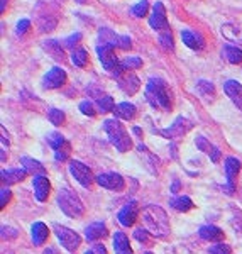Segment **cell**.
Here are the masks:
<instances>
[{"mask_svg": "<svg viewBox=\"0 0 242 254\" xmlns=\"http://www.w3.org/2000/svg\"><path fill=\"white\" fill-rule=\"evenodd\" d=\"M142 220L144 225L158 237H165L170 234V220H168L166 212L158 205H149L142 212Z\"/></svg>", "mask_w": 242, "mask_h": 254, "instance_id": "cell-1", "label": "cell"}, {"mask_svg": "<svg viewBox=\"0 0 242 254\" xmlns=\"http://www.w3.org/2000/svg\"><path fill=\"white\" fill-rule=\"evenodd\" d=\"M146 97L153 107H161L165 110L171 109L170 93H168L166 81L161 78H151L146 87Z\"/></svg>", "mask_w": 242, "mask_h": 254, "instance_id": "cell-2", "label": "cell"}, {"mask_svg": "<svg viewBox=\"0 0 242 254\" xmlns=\"http://www.w3.org/2000/svg\"><path fill=\"white\" fill-rule=\"evenodd\" d=\"M104 129H105L107 136H109V139H110V142H112V144L116 146L121 153H125V151L130 149L132 142H130L129 134H127L125 127L122 126L117 119H107V121L104 122Z\"/></svg>", "mask_w": 242, "mask_h": 254, "instance_id": "cell-3", "label": "cell"}, {"mask_svg": "<svg viewBox=\"0 0 242 254\" xmlns=\"http://www.w3.org/2000/svg\"><path fill=\"white\" fill-rule=\"evenodd\" d=\"M58 205L68 217H80L83 214V205L80 198L68 188H63L58 193Z\"/></svg>", "mask_w": 242, "mask_h": 254, "instance_id": "cell-4", "label": "cell"}, {"mask_svg": "<svg viewBox=\"0 0 242 254\" xmlns=\"http://www.w3.org/2000/svg\"><path fill=\"white\" fill-rule=\"evenodd\" d=\"M97 55H98V58H100L102 66H104L107 71H110L116 76H121V73L124 71V69H122L121 61L117 60L112 46H109V44H100V46H97Z\"/></svg>", "mask_w": 242, "mask_h": 254, "instance_id": "cell-5", "label": "cell"}, {"mask_svg": "<svg viewBox=\"0 0 242 254\" xmlns=\"http://www.w3.org/2000/svg\"><path fill=\"white\" fill-rule=\"evenodd\" d=\"M53 229H55V234L58 236L60 243L64 249H68V251L73 253L80 248L81 237L78 236L75 231H71V229H68V227H63V225H58V224H56Z\"/></svg>", "mask_w": 242, "mask_h": 254, "instance_id": "cell-6", "label": "cell"}, {"mask_svg": "<svg viewBox=\"0 0 242 254\" xmlns=\"http://www.w3.org/2000/svg\"><path fill=\"white\" fill-rule=\"evenodd\" d=\"M149 26L153 27L154 31L165 32L170 31V26H168V19H166V9L161 2H156L153 7V14L149 17Z\"/></svg>", "mask_w": 242, "mask_h": 254, "instance_id": "cell-7", "label": "cell"}, {"mask_svg": "<svg viewBox=\"0 0 242 254\" xmlns=\"http://www.w3.org/2000/svg\"><path fill=\"white\" fill-rule=\"evenodd\" d=\"M69 173L75 176V180L80 183L81 187H90V185H92V182H93L92 171H90V168L85 166L83 163L73 159V161L69 163Z\"/></svg>", "mask_w": 242, "mask_h": 254, "instance_id": "cell-8", "label": "cell"}, {"mask_svg": "<svg viewBox=\"0 0 242 254\" xmlns=\"http://www.w3.org/2000/svg\"><path fill=\"white\" fill-rule=\"evenodd\" d=\"M64 83H66V73L61 68H51L43 78V87L49 90L60 88Z\"/></svg>", "mask_w": 242, "mask_h": 254, "instance_id": "cell-9", "label": "cell"}, {"mask_svg": "<svg viewBox=\"0 0 242 254\" xmlns=\"http://www.w3.org/2000/svg\"><path fill=\"white\" fill-rule=\"evenodd\" d=\"M97 183L104 188H109V190H116V191H121L124 190L125 187V182L121 175L117 173H104V175H98L97 176Z\"/></svg>", "mask_w": 242, "mask_h": 254, "instance_id": "cell-10", "label": "cell"}, {"mask_svg": "<svg viewBox=\"0 0 242 254\" xmlns=\"http://www.w3.org/2000/svg\"><path fill=\"white\" fill-rule=\"evenodd\" d=\"M137 214H139V205H137V202L132 200V202H129L121 212H119V222L122 225H125V227H129V225H132L137 220Z\"/></svg>", "mask_w": 242, "mask_h": 254, "instance_id": "cell-11", "label": "cell"}, {"mask_svg": "<svg viewBox=\"0 0 242 254\" xmlns=\"http://www.w3.org/2000/svg\"><path fill=\"white\" fill-rule=\"evenodd\" d=\"M32 187H34L36 198H38L39 202H46L49 190H51V185H49V180L46 178V176L44 175L34 176V180H32Z\"/></svg>", "mask_w": 242, "mask_h": 254, "instance_id": "cell-12", "label": "cell"}, {"mask_svg": "<svg viewBox=\"0 0 242 254\" xmlns=\"http://www.w3.org/2000/svg\"><path fill=\"white\" fill-rule=\"evenodd\" d=\"M224 90L227 97L242 110V85L237 80H227L224 83Z\"/></svg>", "mask_w": 242, "mask_h": 254, "instance_id": "cell-13", "label": "cell"}, {"mask_svg": "<svg viewBox=\"0 0 242 254\" xmlns=\"http://www.w3.org/2000/svg\"><path fill=\"white\" fill-rule=\"evenodd\" d=\"M119 87H121L122 92L127 93V95H134L139 90V87H141V83H139V78L136 75L129 73V75H124L119 78Z\"/></svg>", "mask_w": 242, "mask_h": 254, "instance_id": "cell-14", "label": "cell"}, {"mask_svg": "<svg viewBox=\"0 0 242 254\" xmlns=\"http://www.w3.org/2000/svg\"><path fill=\"white\" fill-rule=\"evenodd\" d=\"M239 170H241V163L237 161L236 158H229L227 161H225V175H227V190L234 191V182H236L237 175H239Z\"/></svg>", "mask_w": 242, "mask_h": 254, "instance_id": "cell-15", "label": "cell"}, {"mask_svg": "<svg viewBox=\"0 0 242 254\" xmlns=\"http://www.w3.org/2000/svg\"><path fill=\"white\" fill-rule=\"evenodd\" d=\"M191 129V122H188L186 119L180 117L175 121V124L170 127L168 130H163V136L166 137H176V136H182V134H184L186 130Z\"/></svg>", "mask_w": 242, "mask_h": 254, "instance_id": "cell-16", "label": "cell"}, {"mask_svg": "<svg viewBox=\"0 0 242 254\" xmlns=\"http://www.w3.org/2000/svg\"><path fill=\"white\" fill-rule=\"evenodd\" d=\"M27 171L24 168H12V170H2V182L7 183V185H14V183H19L26 178Z\"/></svg>", "mask_w": 242, "mask_h": 254, "instance_id": "cell-17", "label": "cell"}, {"mask_svg": "<svg viewBox=\"0 0 242 254\" xmlns=\"http://www.w3.org/2000/svg\"><path fill=\"white\" fill-rule=\"evenodd\" d=\"M182 39H183V43L191 49H203L205 46V41L202 36H200L198 32L190 31V29L182 31Z\"/></svg>", "mask_w": 242, "mask_h": 254, "instance_id": "cell-18", "label": "cell"}, {"mask_svg": "<svg viewBox=\"0 0 242 254\" xmlns=\"http://www.w3.org/2000/svg\"><path fill=\"white\" fill-rule=\"evenodd\" d=\"M107 234H109V231H107L104 222H93L85 229V237H87V241L102 239V237H105Z\"/></svg>", "mask_w": 242, "mask_h": 254, "instance_id": "cell-19", "label": "cell"}, {"mask_svg": "<svg viewBox=\"0 0 242 254\" xmlns=\"http://www.w3.org/2000/svg\"><path fill=\"white\" fill-rule=\"evenodd\" d=\"M31 234H32V243H34V246H43L44 243H46L49 231H48L46 224L36 222L31 229Z\"/></svg>", "mask_w": 242, "mask_h": 254, "instance_id": "cell-20", "label": "cell"}, {"mask_svg": "<svg viewBox=\"0 0 242 254\" xmlns=\"http://www.w3.org/2000/svg\"><path fill=\"white\" fill-rule=\"evenodd\" d=\"M200 237L205 241H212V243H219L224 239V232L222 229L215 227V225H203L200 229Z\"/></svg>", "mask_w": 242, "mask_h": 254, "instance_id": "cell-21", "label": "cell"}, {"mask_svg": "<svg viewBox=\"0 0 242 254\" xmlns=\"http://www.w3.org/2000/svg\"><path fill=\"white\" fill-rule=\"evenodd\" d=\"M114 248H116V254H132L129 239L124 232H116L114 234Z\"/></svg>", "mask_w": 242, "mask_h": 254, "instance_id": "cell-22", "label": "cell"}, {"mask_svg": "<svg viewBox=\"0 0 242 254\" xmlns=\"http://www.w3.org/2000/svg\"><path fill=\"white\" fill-rule=\"evenodd\" d=\"M114 114H116V117H119V119L130 121V119L136 117V107H134L132 104H129V102H122V104L116 105V109H114Z\"/></svg>", "mask_w": 242, "mask_h": 254, "instance_id": "cell-23", "label": "cell"}, {"mask_svg": "<svg viewBox=\"0 0 242 254\" xmlns=\"http://www.w3.org/2000/svg\"><path fill=\"white\" fill-rule=\"evenodd\" d=\"M170 205L178 212H188L190 208H193V202H191L188 196L180 195V196H173V198L170 200Z\"/></svg>", "mask_w": 242, "mask_h": 254, "instance_id": "cell-24", "label": "cell"}, {"mask_svg": "<svg viewBox=\"0 0 242 254\" xmlns=\"http://www.w3.org/2000/svg\"><path fill=\"white\" fill-rule=\"evenodd\" d=\"M20 163H22V168L27 171V173H32L36 176L44 175V166L41 165L39 161H36V159H31V158L24 156L22 159H20Z\"/></svg>", "mask_w": 242, "mask_h": 254, "instance_id": "cell-25", "label": "cell"}, {"mask_svg": "<svg viewBox=\"0 0 242 254\" xmlns=\"http://www.w3.org/2000/svg\"><path fill=\"white\" fill-rule=\"evenodd\" d=\"M224 55H225V58H227L229 63H232V64L242 63V49H239L237 46H225Z\"/></svg>", "mask_w": 242, "mask_h": 254, "instance_id": "cell-26", "label": "cell"}, {"mask_svg": "<svg viewBox=\"0 0 242 254\" xmlns=\"http://www.w3.org/2000/svg\"><path fill=\"white\" fill-rule=\"evenodd\" d=\"M71 61H73V64H75V66L85 68V66H87V61H88V53L85 51V49L78 48V49H75V51L71 53Z\"/></svg>", "mask_w": 242, "mask_h": 254, "instance_id": "cell-27", "label": "cell"}, {"mask_svg": "<svg viewBox=\"0 0 242 254\" xmlns=\"http://www.w3.org/2000/svg\"><path fill=\"white\" fill-rule=\"evenodd\" d=\"M48 142H49V146L53 147L55 151H60L61 147H64L68 144V141L64 139L61 134H58V132H53V134H49L48 136Z\"/></svg>", "mask_w": 242, "mask_h": 254, "instance_id": "cell-28", "label": "cell"}, {"mask_svg": "<svg viewBox=\"0 0 242 254\" xmlns=\"http://www.w3.org/2000/svg\"><path fill=\"white\" fill-rule=\"evenodd\" d=\"M222 34L229 41H242V32L237 29V27L231 26V24H225V26H222Z\"/></svg>", "mask_w": 242, "mask_h": 254, "instance_id": "cell-29", "label": "cell"}, {"mask_svg": "<svg viewBox=\"0 0 242 254\" xmlns=\"http://www.w3.org/2000/svg\"><path fill=\"white\" fill-rule=\"evenodd\" d=\"M97 105L100 109V112H114L116 105H114V98L109 97V95H104L97 100Z\"/></svg>", "mask_w": 242, "mask_h": 254, "instance_id": "cell-30", "label": "cell"}, {"mask_svg": "<svg viewBox=\"0 0 242 254\" xmlns=\"http://www.w3.org/2000/svg\"><path fill=\"white\" fill-rule=\"evenodd\" d=\"M122 69H137L142 66V60L137 56H127L124 61H121Z\"/></svg>", "mask_w": 242, "mask_h": 254, "instance_id": "cell-31", "label": "cell"}, {"mask_svg": "<svg viewBox=\"0 0 242 254\" xmlns=\"http://www.w3.org/2000/svg\"><path fill=\"white\" fill-rule=\"evenodd\" d=\"M48 117L55 126H61L64 122V112H63V110H60V109H51V110H49V114H48Z\"/></svg>", "mask_w": 242, "mask_h": 254, "instance_id": "cell-32", "label": "cell"}, {"mask_svg": "<svg viewBox=\"0 0 242 254\" xmlns=\"http://www.w3.org/2000/svg\"><path fill=\"white\" fill-rule=\"evenodd\" d=\"M147 10H149V3H147V0H141V2L132 7V14L139 19L147 15Z\"/></svg>", "mask_w": 242, "mask_h": 254, "instance_id": "cell-33", "label": "cell"}, {"mask_svg": "<svg viewBox=\"0 0 242 254\" xmlns=\"http://www.w3.org/2000/svg\"><path fill=\"white\" fill-rule=\"evenodd\" d=\"M159 43L165 49H173V38H171V32L165 31L159 34Z\"/></svg>", "mask_w": 242, "mask_h": 254, "instance_id": "cell-34", "label": "cell"}, {"mask_svg": "<svg viewBox=\"0 0 242 254\" xmlns=\"http://www.w3.org/2000/svg\"><path fill=\"white\" fill-rule=\"evenodd\" d=\"M80 110L85 114V116H88V117H93L95 116V110H93V105H92V102H81L80 104Z\"/></svg>", "mask_w": 242, "mask_h": 254, "instance_id": "cell-35", "label": "cell"}, {"mask_svg": "<svg viewBox=\"0 0 242 254\" xmlns=\"http://www.w3.org/2000/svg\"><path fill=\"white\" fill-rule=\"evenodd\" d=\"M210 254H231V248L227 244H215L210 248Z\"/></svg>", "mask_w": 242, "mask_h": 254, "instance_id": "cell-36", "label": "cell"}, {"mask_svg": "<svg viewBox=\"0 0 242 254\" xmlns=\"http://www.w3.org/2000/svg\"><path fill=\"white\" fill-rule=\"evenodd\" d=\"M198 90L202 93H205V95H213V85L212 83H208V81H198Z\"/></svg>", "mask_w": 242, "mask_h": 254, "instance_id": "cell-37", "label": "cell"}, {"mask_svg": "<svg viewBox=\"0 0 242 254\" xmlns=\"http://www.w3.org/2000/svg\"><path fill=\"white\" fill-rule=\"evenodd\" d=\"M44 46H46V49H51V51H56V55H58V58H63V49H61V46L58 43H56V41H48L46 44H44Z\"/></svg>", "mask_w": 242, "mask_h": 254, "instance_id": "cell-38", "label": "cell"}, {"mask_svg": "<svg viewBox=\"0 0 242 254\" xmlns=\"http://www.w3.org/2000/svg\"><path fill=\"white\" fill-rule=\"evenodd\" d=\"M29 27H31V20H27V19L19 20L17 22V34H26Z\"/></svg>", "mask_w": 242, "mask_h": 254, "instance_id": "cell-39", "label": "cell"}, {"mask_svg": "<svg viewBox=\"0 0 242 254\" xmlns=\"http://www.w3.org/2000/svg\"><path fill=\"white\" fill-rule=\"evenodd\" d=\"M196 146H198L202 151H207V153H210V151L213 149V147H212V146L207 142V139L202 137V136H200V137H196Z\"/></svg>", "mask_w": 242, "mask_h": 254, "instance_id": "cell-40", "label": "cell"}, {"mask_svg": "<svg viewBox=\"0 0 242 254\" xmlns=\"http://www.w3.org/2000/svg\"><path fill=\"white\" fill-rule=\"evenodd\" d=\"M134 237H136L139 243H147V241H149L147 232L144 231V229H136V231H134Z\"/></svg>", "mask_w": 242, "mask_h": 254, "instance_id": "cell-41", "label": "cell"}, {"mask_svg": "<svg viewBox=\"0 0 242 254\" xmlns=\"http://www.w3.org/2000/svg\"><path fill=\"white\" fill-rule=\"evenodd\" d=\"M81 39V34L80 32H76V34H73V36H69L68 39H64V46H68V48H73L75 44H78V41Z\"/></svg>", "mask_w": 242, "mask_h": 254, "instance_id": "cell-42", "label": "cell"}, {"mask_svg": "<svg viewBox=\"0 0 242 254\" xmlns=\"http://www.w3.org/2000/svg\"><path fill=\"white\" fill-rule=\"evenodd\" d=\"M0 205L2 207H5L7 205V202L10 200V190H7V188H2V191H0Z\"/></svg>", "mask_w": 242, "mask_h": 254, "instance_id": "cell-43", "label": "cell"}, {"mask_svg": "<svg viewBox=\"0 0 242 254\" xmlns=\"http://www.w3.org/2000/svg\"><path fill=\"white\" fill-rule=\"evenodd\" d=\"M130 38H127V36H121V44H119V48L121 49H130Z\"/></svg>", "mask_w": 242, "mask_h": 254, "instance_id": "cell-44", "label": "cell"}, {"mask_svg": "<svg viewBox=\"0 0 242 254\" xmlns=\"http://www.w3.org/2000/svg\"><path fill=\"white\" fill-rule=\"evenodd\" d=\"M210 158H212L213 163L219 161V159H220V149H219V147H213V149L210 151Z\"/></svg>", "mask_w": 242, "mask_h": 254, "instance_id": "cell-45", "label": "cell"}, {"mask_svg": "<svg viewBox=\"0 0 242 254\" xmlns=\"http://www.w3.org/2000/svg\"><path fill=\"white\" fill-rule=\"evenodd\" d=\"M93 253H95V254H107V249L104 248V246L97 244L95 248H93Z\"/></svg>", "mask_w": 242, "mask_h": 254, "instance_id": "cell-46", "label": "cell"}, {"mask_svg": "<svg viewBox=\"0 0 242 254\" xmlns=\"http://www.w3.org/2000/svg\"><path fill=\"white\" fill-rule=\"evenodd\" d=\"M178 190H180V182H175L173 187H171V191H173V193H178Z\"/></svg>", "mask_w": 242, "mask_h": 254, "instance_id": "cell-47", "label": "cell"}, {"mask_svg": "<svg viewBox=\"0 0 242 254\" xmlns=\"http://www.w3.org/2000/svg\"><path fill=\"white\" fill-rule=\"evenodd\" d=\"M44 254H58V249H55V248H48L46 251H44Z\"/></svg>", "mask_w": 242, "mask_h": 254, "instance_id": "cell-48", "label": "cell"}, {"mask_svg": "<svg viewBox=\"0 0 242 254\" xmlns=\"http://www.w3.org/2000/svg\"><path fill=\"white\" fill-rule=\"evenodd\" d=\"M5 3H7V0H2V7H0V12H5Z\"/></svg>", "mask_w": 242, "mask_h": 254, "instance_id": "cell-49", "label": "cell"}, {"mask_svg": "<svg viewBox=\"0 0 242 254\" xmlns=\"http://www.w3.org/2000/svg\"><path fill=\"white\" fill-rule=\"evenodd\" d=\"M85 254H95V253H93V251H87V253H85Z\"/></svg>", "mask_w": 242, "mask_h": 254, "instance_id": "cell-50", "label": "cell"}, {"mask_svg": "<svg viewBox=\"0 0 242 254\" xmlns=\"http://www.w3.org/2000/svg\"><path fill=\"white\" fill-rule=\"evenodd\" d=\"M146 254H151V253H146Z\"/></svg>", "mask_w": 242, "mask_h": 254, "instance_id": "cell-51", "label": "cell"}]
</instances>
